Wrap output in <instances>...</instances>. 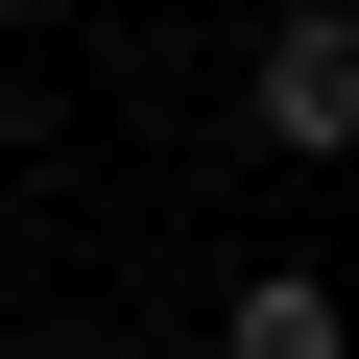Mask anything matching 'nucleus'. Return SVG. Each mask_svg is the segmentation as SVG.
I'll return each mask as SVG.
<instances>
[{"label": "nucleus", "mask_w": 359, "mask_h": 359, "mask_svg": "<svg viewBox=\"0 0 359 359\" xmlns=\"http://www.w3.org/2000/svg\"><path fill=\"white\" fill-rule=\"evenodd\" d=\"M240 96H264V144H311V168H335V144H359V0H287Z\"/></svg>", "instance_id": "obj_1"}, {"label": "nucleus", "mask_w": 359, "mask_h": 359, "mask_svg": "<svg viewBox=\"0 0 359 359\" xmlns=\"http://www.w3.org/2000/svg\"><path fill=\"white\" fill-rule=\"evenodd\" d=\"M216 359H335V287H311V264H264V287L216 311Z\"/></svg>", "instance_id": "obj_2"}]
</instances>
